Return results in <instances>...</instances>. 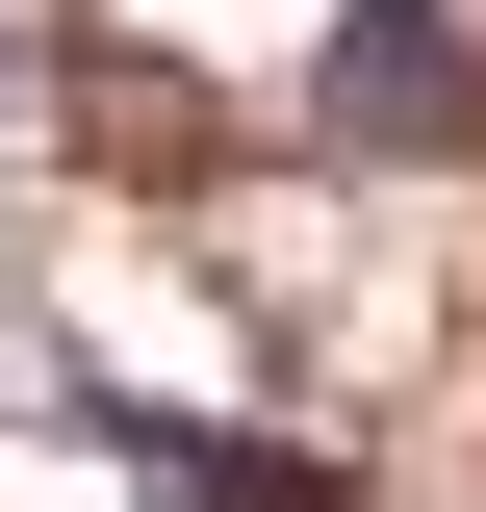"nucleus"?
Instances as JSON below:
<instances>
[{"label": "nucleus", "mask_w": 486, "mask_h": 512, "mask_svg": "<svg viewBox=\"0 0 486 512\" xmlns=\"http://www.w3.org/2000/svg\"><path fill=\"white\" fill-rule=\"evenodd\" d=\"M486 52H461V0H333V154H461Z\"/></svg>", "instance_id": "obj_1"}]
</instances>
